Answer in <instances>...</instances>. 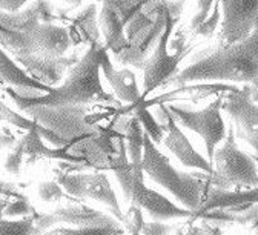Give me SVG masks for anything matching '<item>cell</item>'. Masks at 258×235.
<instances>
[{"instance_id": "e575fe53", "label": "cell", "mask_w": 258, "mask_h": 235, "mask_svg": "<svg viewBox=\"0 0 258 235\" xmlns=\"http://www.w3.org/2000/svg\"><path fill=\"white\" fill-rule=\"evenodd\" d=\"M174 227L163 221H148L142 224L140 235H169Z\"/></svg>"}, {"instance_id": "277c9868", "label": "cell", "mask_w": 258, "mask_h": 235, "mask_svg": "<svg viewBox=\"0 0 258 235\" xmlns=\"http://www.w3.org/2000/svg\"><path fill=\"white\" fill-rule=\"evenodd\" d=\"M212 160L215 167L211 179V186L223 189H228L231 186L238 189L256 188V160L237 146L234 123H231L226 129V140L218 149L214 151Z\"/></svg>"}, {"instance_id": "2e32d148", "label": "cell", "mask_w": 258, "mask_h": 235, "mask_svg": "<svg viewBox=\"0 0 258 235\" xmlns=\"http://www.w3.org/2000/svg\"><path fill=\"white\" fill-rule=\"evenodd\" d=\"M36 52L48 57H61L73 46L70 31L55 23H39L31 32Z\"/></svg>"}, {"instance_id": "ac0fdd59", "label": "cell", "mask_w": 258, "mask_h": 235, "mask_svg": "<svg viewBox=\"0 0 258 235\" xmlns=\"http://www.w3.org/2000/svg\"><path fill=\"white\" fill-rule=\"evenodd\" d=\"M100 73L109 82L111 88L114 89L115 95L126 103L137 105L142 102V92L137 86V77L131 70H115L109 58L108 51L102 55L100 62Z\"/></svg>"}, {"instance_id": "52a82bcc", "label": "cell", "mask_w": 258, "mask_h": 235, "mask_svg": "<svg viewBox=\"0 0 258 235\" xmlns=\"http://www.w3.org/2000/svg\"><path fill=\"white\" fill-rule=\"evenodd\" d=\"M168 17L169 11L166 8V0H160L149 14L145 25L127 39L126 48L115 55L117 62L123 66H133L136 70H143L145 62L151 55L168 23Z\"/></svg>"}, {"instance_id": "f35d334b", "label": "cell", "mask_w": 258, "mask_h": 235, "mask_svg": "<svg viewBox=\"0 0 258 235\" xmlns=\"http://www.w3.org/2000/svg\"><path fill=\"white\" fill-rule=\"evenodd\" d=\"M63 2L67 4L71 10H74V8H79L83 4V0H63Z\"/></svg>"}, {"instance_id": "8d00e7d4", "label": "cell", "mask_w": 258, "mask_h": 235, "mask_svg": "<svg viewBox=\"0 0 258 235\" xmlns=\"http://www.w3.org/2000/svg\"><path fill=\"white\" fill-rule=\"evenodd\" d=\"M174 235H206V232L200 224H192L190 221H187L186 224L178 226L174 230Z\"/></svg>"}, {"instance_id": "cb8c5ba5", "label": "cell", "mask_w": 258, "mask_h": 235, "mask_svg": "<svg viewBox=\"0 0 258 235\" xmlns=\"http://www.w3.org/2000/svg\"><path fill=\"white\" fill-rule=\"evenodd\" d=\"M91 174H57L55 182L68 192L77 198H86V186Z\"/></svg>"}, {"instance_id": "9c48e42d", "label": "cell", "mask_w": 258, "mask_h": 235, "mask_svg": "<svg viewBox=\"0 0 258 235\" xmlns=\"http://www.w3.org/2000/svg\"><path fill=\"white\" fill-rule=\"evenodd\" d=\"M57 224H71L76 227H121L117 218L106 215L86 205H68L52 212L32 214L31 235H43Z\"/></svg>"}, {"instance_id": "44dd1931", "label": "cell", "mask_w": 258, "mask_h": 235, "mask_svg": "<svg viewBox=\"0 0 258 235\" xmlns=\"http://www.w3.org/2000/svg\"><path fill=\"white\" fill-rule=\"evenodd\" d=\"M99 26L102 31L100 34H103L105 39V49L114 55L120 54L126 48L127 39L124 36V26L118 17V13L111 7L102 5L99 13Z\"/></svg>"}, {"instance_id": "ffe728a7", "label": "cell", "mask_w": 258, "mask_h": 235, "mask_svg": "<svg viewBox=\"0 0 258 235\" xmlns=\"http://www.w3.org/2000/svg\"><path fill=\"white\" fill-rule=\"evenodd\" d=\"M237 86L235 85H226V83H218V82H212V83H192V85H184V86H178L174 91H169L163 95H158L154 100L148 103L140 102V105L148 106V105H160V103H166V102H174V100L178 98H192V100H199V98H205L209 95H220V94H226L229 91H234Z\"/></svg>"}, {"instance_id": "6da1fadb", "label": "cell", "mask_w": 258, "mask_h": 235, "mask_svg": "<svg viewBox=\"0 0 258 235\" xmlns=\"http://www.w3.org/2000/svg\"><path fill=\"white\" fill-rule=\"evenodd\" d=\"M231 82L256 85L258 82V29L244 40L200 52L190 65L169 82L174 86L190 83Z\"/></svg>"}, {"instance_id": "ba28073f", "label": "cell", "mask_w": 258, "mask_h": 235, "mask_svg": "<svg viewBox=\"0 0 258 235\" xmlns=\"http://www.w3.org/2000/svg\"><path fill=\"white\" fill-rule=\"evenodd\" d=\"M220 109L224 111L235 123V137L246 140L253 149H256V85H244L226 94H221Z\"/></svg>"}, {"instance_id": "4316f807", "label": "cell", "mask_w": 258, "mask_h": 235, "mask_svg": "<svg viewBox=\"0 0 258 235\" xmlns=\"http://www.w3.org/2000/svg\"><path fill=\"white\" fill-rule=\"evenodd\" d=\"M32 215L20 220H7L0 217V235H31Z\"/></svg>"}, {"instance_id": "f1b7e54d", "label": "cell", "mask_w": 258, "mask_h": 235, "mask_svg": "<svg viewBox=\"0 0 258 235\" xmlns=\"http://www.w3.org/2000/svg\"><path fill=\"white\" fill-rule=\"evenodd\" d=\"M34 212L36 209L32 208L29 200L26 197L19 195L11 203H7V206L2 211V217H29Z\"/></svg>"}, {"instance_id": "5b68a950", "label": "cell", "mask_w": 258, "mask_h": 235, "mask_svg": "<svg viewBox=\"0 0 258 235\" xmlns=\"http://www.w3.org/2000/svg\"><path fill=\"white\" fill-rule=\"evenodd\" d=\"M220 102H221V94L212 103H209L205 109H200V111H194V109L178 106V105L166 106L177 125H181L186 129H190L192 132L199 134L203 139L205 146H206V155L211 163H212V155H214V151L217 149V145L226 137V123L221 117Z\"/></svg>"}, {"instance_id": "d6a6232c", "label": "cell", "mask_w": 258, "mask_h": 235, "mask_svg": "<svg viewBox=\"0 0 258 235\" xmlns=\"http://www.w3.org/2000/svg\"><path fill=\"white\" fill-rule=\"evenodd\" d=\"M123 223L126 224L127 230L131 232L133 235H140L142 224L145 223L143 217H142V209L134 206V205H131V208H129V212L126 215H123Z\"/></svg>"}, {"instance_id": "d6986e66", "label": "cell", "mask_w": 258, "mask_h": 235, "mask_svg": "<svg viewBox=\"0 0 258 235\" xmlns=\"http://www.w3.org/2000/svg\"><path fill=\"white\" fill-rule=\"evenodd\" d=\"M71 26L68 28L73 45L86 43L94 45L100 42V26H99V8L95 4H91L76 13L71 19Z\"/></svg>"}, {"instance_id": "3957f363", "label": "cell", "mask_w": 258, "mask_h": 235, "mask_svg": "<svg viewBox=\"0 0 258 235\" xmlns=\"http://www.w3.org/2000/svg\"><path fill=\"white\" fill-rule=\"evenodd\" d=\"M140 166L143 175H148L152 182L171 192L184 206V209L190 212H196L202 206L208 189L211 188V182L205 180L203 175L175 169L169 158L157 148L146 134L143 139V155Z\"/></svg>"}, {"instance_id": "e0dca14e", "label": "cell", "mask_w": 258, "mask_h": 235, "mask_svg": "<svg viewBox=\"0 0 258 235\" xmlns=\"http://www.w3.org/2000/svg\"><path fill=\"white\" fill-rule=\"evenodd\" d=\"M0 83L13 88L20 95H40L51 91V86L31 79L22 66H19L2 48H0Z\"/></svg>"}, {"instance_id": "d590c367", "label": "cell", "mask_w": 258, "mask_h": 235, "mask_svg": "<svg viewBox=\"0 0 258 235\" xmlns=\"http://www.w3.org/2000/svg\"><path fill=\"white\" fill-rule=\"evenodd\" d=\"M28 2H31V0H0V11L14 14L19 13Z\"/></svg>"}, {"instance_id": "5bb4252c", "label": "cell", "mask_w": 258, "mask_h": 235, "mask_svg": "<svg viewBox=\"0 0 258 235\" xmlns=\"http://www.w3.org/2000/svg\"><path fill=\"white\" fill-rule=\"evenodd\" d=\"M19 66L31 77L46 86H54L64 77L73 66L79 62L77 55H61V57H48L42 54H29L25 57L14 58Z\"/></svg>"}, {"instance_id": "7402d4cb", "label": "cell", "mask_w": 258, "mask_h": 235, "mask_svg": "<svg viewBox=\"0 0 258 235\" xmlns=\"http://www.w3.org/2000/svg\"><path fill=\"white\" fill-rule=\"evenodd\" d=\"M86 197L92 198L95 201H100V203H105L111 209L112 215L118 221H123V212L118 205V198H117L114 188L111 186V182L105 172L91 174L88 186H86Z\"/></svg>"}, {"instance_id": "74e56055", "label": "cell", "mask_w": 258, "mask_h": 235, "mask_svg": "<svg viewBox=\"0 0 258 235\" xmlns=\"http://www.w3.org/2000/svg\"><path fill=\"white\" fill-rule=\"evenodd\" d=\"M97 2H100L102 5H106V7H111L112 10L120 13L123 7L127 4V0H97Z\"/></svg>"}, {"instance_id": "8992f818", "label": "cell", "mask_w": 258, "mask_h": 235, "mask_svg": "<svg viewBox=\"0 0 258 235\" xmlns=\"http://www.w3.org/2000/svg\"><path fill=\"white\" fill-rule=\"evenodd\" d=\"M180 19H175L169 14L168 23L161 32V36L152 49L151 55L145 62L143 66V92L142 98H146L152 91L160 86L169 85V82L178 74V65L183 60V55L187 54H174L168 51V45L171 40L172 32L175 31V25Z\"/></svg>"}, {"instance_id": "7c38bea8", "label": "cell", "mask_w": 258, "mask_h": 235, "mask_svg": "<svg viewBox=\"0 0 258 235\" xmlns=\"http://www.w3.org/2000/svg\"><path fill=\"white\" fill-rule=\"evenodd\" d=\"M133 169H134V177L131 185V194H129L127 198V201H131V205L145 211L154 221L190 217L192 214L190 211L184 208H178L168 197L158 194L154 189H149L145 185L142 166H133Z\"/></svg>"}, {"instance_id": "4dcf8cb0", "label": "cell", "mask_w": 258, "mask_h": 235, "mask_svg": "<svg viewBox=\"0 0 258 235\" xmlns=\"http://www.w3.org/2000/svg\"><path fill=\"white\" fill-rule=\"evenodd\" d=\"M39 197L45 203H57L64 197V191L63 188L57 183V182H42L37 188Z\"/></svg>"}, {"instance_id": "83f0119b", "label": "cell", "mask_w": 258, "mask_h": 235, "mask_svg": "<svg viewBox=\"0 0 258 235\" xmlns=\"http://www.w3.org/2000/svg\"><path fill=\"white\" fill-rule=\"evenodd\" d=\"M220 4H218V0H215V4L209 13V16L197 26V28H194L192 31L196 32V34L199 36H203V37H212L215 34V31L220 25Z\"/></svg>"}, {"instance_id": "9a60e30c", "label": "cell", "mask_w": 258, "mask_h": 235, "mask_svg": "<svg viewBox=\"0 0 258 235\" xmlns=\"http://www.w3.org/2000/svg\"><path fill=\"white\" fill-rule=\"evenodd\" d=\"M256 197L258 191L256 188L252 189H237V191H229V189H223V188H215L211 186L208 189L206 198L203 200L202 206L192 212L190 218L197 217L203 212L212 211V209H221V211H228L231 214H238L246 209H249L252 205H256Z\"/></svg>"}, {"instance_id": "484cf974", "label": "cell", "mask_w": 258, "mask_h": 235, "mask_svg": "<svg viewBox=\"0 0 258 235\" xmlns=\"http://www.w3.org/2000/svg\"><path fill=\"white\" fill-rule=\"evenodd\" d=\"M123 227H52L43 235H123Z\"/></svg>"}, {"instance_id": "4fadbf2b", "label": "cell", "mask_w": 258, "mask_h": 235, "mask_svg": "<svg viewBox=\"0 0 258 235\" xmlns=\"http://www.w3.org/2000/svg\"><path fill=\"white\" fill-rule=\"evenodd\" d=\"M157 114H158L157 122L160 123L161 128H163V131L168 132L163 137L165 146L180 160V163L183 166L196 167V169H199V171H203V172L212 175L214 174L212 163L208 158H205L200 152H197L196 149H194L192 143L183 134V131L178 128V125L172 119V115H171V112L165 103L158 105Z\"/></svg>"}, {"instance_id": "f546056e", "label": "cell", "mask_w": 258, "mask_h": 235, "mask_svg": "<svg viewBox=\"0 0 258 235\" xmlns=\"http://www.w3.org/2000/svg\"><path fill=\"white\" fill-rule=\"evenodd\" d=\"M0 119L5 120V122H8V123H11V125H14V126H17V128H20V129H26V131L32 129V128H34V126L37 125L34 120H29V119H26L25 115H22V114L13 111L10 106H7V105L2 102V100H0Z\"/></svg>"}, {"instance_id": "8fae6325", "label": "cell", "mask_w": 258, "mask_h": 235, "mask_svg": "<svg viewBox=\"0 0 258 235\" xmlns=\"http://www.w3.org/2000/svg\"><path fill=\"white\" fill-rule=\"evenodd\" d=\"M223 13L218 45L238 43L258 29V0H218Z\"/></svg>"}, {"instance_id": "603a6c76", "label": "cell", "mask_w": 258, "mask_h": 235, "mask_svg": "<svg viewBox=\"0 0 258 235\" xmlns=\"http://www.w3.org/2000/svg\"><path fill=\"white\" fill-rule=\"evenodd\" d=\"M124 139L127 143V154L131 157V166H140L142 163V155H143V139L145 132L143 128L136 117H129L124 126Z\"/></svg>"}, {"instance_id": "7a4b0ae2", "label": "cell", "mask_w": 258, "mask_h": 235, "mask_svg": "<svg viewBox=\"0 0 258 235\" xmlns=\"http://www.w3.org/2000/svg\"><path fill=\"white\" fill-rule=\"evenodd\" d=\"M105 52L106 49L102 42L91 45L70 70V76L64 83L58 88H51L46 94L20 95L10 86H5V92L22 112L36 106L89 105L94 102H108L111 100V95L103 89L100 80V62Z\"/></svg>"}, {"instance_id": "836d02e7", "label": "cell", "mask_w": 258, "mask_h": 235, "mask_svg": "<svg viewBox=\"0 0 258 235\" xmlns=\"http://www.w3.org/2000/svg\"><path fill=\"white\" fill-rule=\"evenodd\" d=\"M256 220H258V208L256 205H252L249 209L234 214V223L241 224V226H247L250 229H256Z\"/></svg>"}, {"instance_id": "1f68e13d", "label": "cell", "mask_w": 258, "mask_h": 235, "mask_svg": "<svg viewBox=\"0 0 258 235\" xmlns=\"http://www.w3.org/2000/svg\"><path fill=\"white\" fill-rule=\"evenodd\" d=\"M23 166V142L22 139L14 145L13 151L8 154L7 161H5V169L13 174V175H19L20 169Z\"/></svg>"}, {"instance_id": "30bf717a", "label": "cell", "mask_w": 258, "mask_h": 235, "mask_svg": "<svg viewBox=\"0 0 258 235\" xmlns=\"http://www.w3.org/2000/svg\"><path fill=\"white\" fill-rule=\"evenodd\" d=\"M32 120L51 129L63 140L92 134L88 125V109L85 105H64V106H36L25 111Z\"/></svg>"}, {"instance_id": "d4e9b609", "label": "cell", "mask_w": 258, "mask_h": 235, "mask_svg": "<svg viewBox=\"0 0 258 235\" xmlns=\"http://www.w3.org/2000/svg\"><path fill=\"white\" fill-rule=\"evenodd\" d=\"M136 117L139 119L142 128H143V132L146 134V136L155 143H161L163 142V137H165V131L163 128L160 126V123L157 122V119H154V115L146 109V106L140 105L136 108Z\"/></svg>"}]
</instances>
